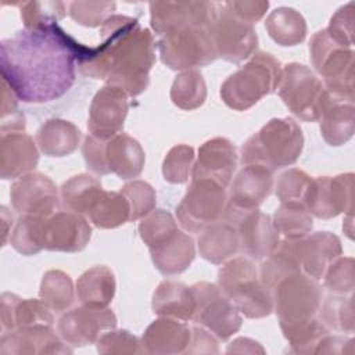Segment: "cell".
Segmentation results:
<instances>
[{"label": "cell", "mask_w": 355, "mask_h": 355, "mask_svg": "<svg viewBox=\"0 0 355 355\" xmlns=\"http://www.w3.org/2000/svg\"><path fill=\"white\" fill-rule=\"evenodd\" d=\"M89 47L58 25L22 29L0 43L1 80L24 103H47L64 96Z\"/></svg>", "instance_id": "obj_1"}, {"label": "cell", "mask_w": 355, "mask_h": 355, "mask_svg": "<svg viewBox=\"0 0 355 355\" xmlns=\"http://www.w3.org/2000/svg\"><path fill=\"white\" fill-rule=\"evenodd\" d=\"M155 62V42L136 18L114 14L100 26V43L78 64L82 75L103 79L128 96L141 94Z\"/></svg>", "instance_id": "obj_2"}, {"label": "cell", "mask_w": 355, "mask_h": 355, "mask_svg": "<svg viewBox=\"0 0 355 355\" xmlns=\"http://www.w3.org/2000/svg\"><path fill=\"white\" fill-rule=\"evenodd\" d=\"M47 216L22 215L17 220L11 234V247L22 255H36L43 250V227Z\"/></svg>", "instance_id": "obj_40"}, {"label": "cell", "mask_w": 355, "mask_h": 355, "mask_svg": "<svg viewBox=\"0 0 355 355\" xmlns=\"http://www.w3.org/2000/svg\"><path fill=\"white\" fill-rule=\"evenodd\" d=\"M276 90L295 116L306 122L319 121L327 92L322 80L306 65L290 62L282 67Z\"/></svg>", "instance_id": "obj_9"}, {"label": "cell", "mask_w": 355, "mask_h": 355, "mask_svg": "<svg viewBox=\"0 0 355 355\" xmlns=\"http://www.w3.org/2000/svg\"><path fill=\"white\" fill-rule=\"evenodd\" d=\"M272 222L280 236L288 240H298L308 236L313 227L312 215L304 202H282L275 211Z\"/></svg>", "instance_id": "obj_37"}, {"label": "cell", "mask_w": 355, "mask_h": 355, "mask_svg": "<svg viewBox=\"0 0 355 355\" xmlns=\"http://www.w3.org/2000/svg\"><path fill=\"white\" fill-rule=\"evenodd\" d=\"M39 297L54 312L68 309L75 297L72 279L60 269L47 270L40 283Z\"/></svg>", "instance_id": "obj_39"}, {"label": "cell", "mask_w": 355, "mask_h": 355, "mask_svg": "<svg viewBox=\"0 0 355 355\" xmlns=\"http://www.w3.org/2000/svg\"><path fill=\"white\" fill-rule=\"evenodd\" d=\"M354 173L318 176L311 180L304 196L308 212L319 219L336 218L340 214L352 215Z\"/></svg>", "instance_id": "obj_14"}, {"label": "cell", "mask_w": 355, "mask_h": 355, "mask_svg": "<svg viewBox=\"0 0 355 355\" xmlns=\"http://www.w3.org/2000/svg\"><path fill=\"white\" fill-rule=\"evenodd\" d=\"M211 36L216 57L233 64L247 60L258 47L254 25L237 17L225 3H219L211 25Z\"/></svg>", "instance_id": "obj_13"}, {"label": "cell", "mask_w": 355, "mask_h": 355, "mask_svg": "<svg viewBox=\"0 0 355 355\" xmlns=\"http://www.w3.org/2000/svg\"><path fill=\"white\" fill-rule=\"evenodd\" d=\"M225 4L240 18L250 24H255L259 21L269 8V1L261 0H250V1H225Z\"/></svg>", "instance_id": "obj_53"}, {"label": "cell", "mask_w": 355, "mask_h": 355, "mask_svg": "<svg viewBox=\"0 0 355 355\" xmlns=\"http://www.w3.org/2000/svg\"><path fill=\"white\" fill-rule=\"evenodd\" d=\"M282 65L270 53L258 51L229 75L220 86V98L232 110L245 111L277 89Z\"/></svg>", "instance_id": "obj_4"}, {"label": "cell", "mask_w": 355, "mask_h": 355, "mask_svg": "<svg viewBox=\"0 0 355 355\" xmlns=\"http://www.w3.org/2000/svg\"><path fill=\"white\" fill-rule=\"evenodd\" d=\"M19 14L25 29L39 31L58 25L67 14L62 1H24L19 4Z\"/></svg>", "instance_id": "obj_41"}, {"label": "cell", "mask_w": 355, "mask_h": 355, "mask_svg": "<svg viewBox=\"0 0 355 355\" xmlns=\"http://www.w3.org/2000/svg\"><path fill=\"white\" fill-rule=\"evenodd\" d=\"M324 287L333 293L340 295L352 294L355 286V275H354V258L352 257H338L336 258L324 275Z\"/></svg>", "instance_id": "obj_48"}, {"label": "cell", "mask_w": 355, "mask_h": 355, "mask_svg": "<svg viewBox=\"0 0 355 355\" xmlns=\"http://www.w3.org/2000/svg\"><path fill=\"white\" fill-rule=\"evenodd\" d=\"M82 133L76 125L65 119H49L36 132L39 150L47 157H67L72 154L80 141Z\"/></svg>", "instance_id": "obj_32"}, {"label": "cell", "mask_w": 355, "mask_h": 355, "mask_svg": "<svg viewBox=\"0 0 355 355\" xmlns=\"http://www.w3.org/2000/svg\"><path fill=\"white\" fill-rule=\"evenodd\" d=\"M272 297L273 311L283 333L316 318L322 304V290L318 280L305 273L280 280L272 288Z\"/></svg>", "instance_id": "obj_7"}, {"label": "cell", "mask_w": 355, "mask_h": 355, "mask_svg": "<svg viewBox=\"0 0 355 355\" xmlns=\"http://www.w3.org/2000/svg\"><path fill=\"white\" fill-rule=\"evenodd\" d=\"M354 100L340 98L327 93L319 121L322 137L329 146H343L354 136Z\"/></svg>", "instance_id": "obj_29"}, {"label": "cell", "mask_w": 355, "mask_h": 355, "mask_svg": "<svg viewBox=\"0 0 355 355\" xmlns=\"http://www.w3.org/2000/svg\"><path fill=\"white\" fill-rule=\"evenodd\" d=\"M237 166V151L234 144L226 137L207 140L198 148L194 161L191 179H208L227 187Z\"/></svg>", "instance_id": "obj_21"}, {"label": "cell", "mask_w": 355, "mask_h": 355, "mask_svg": "<svg viewBox=\"0 0 355 355\" xmlns=\"http://www.w3.org/2000/svg\"><path fill=\"white\" fill-rule=\"evenodd\" d=\"M273 171L261 165H243L236 175L227 204L237 209H257L272 193Z\"/></svg>", "instance_id": "obj_24"}, {"label": "cell", "mask_w": 355, "mask_h": 355, "mask_svg": "<svg viewBox=\"0 0 355 355\" xmlns=\"http://www.w3.org/2000/svg\"><path fill=\"white\" fill-rule=\"evenodd\" d=\"M1 222H3V245L7 243L8 237V225H12V215L8 212L7 207H1Z\"/></svg>", "instance_id": "obj_57"}, {"label": "cell", "mask_w": 355, "mask_h": 355, "mask_svg": "<svg viewBox=\"0 0 355 355\" xmlns=\"http://www.w3.org/2000/svg\"><path fill=\"white\" fill-rule=\"evenodd\" d=\"M86 215L98 229H115L129 222L130 207L121 191L103 190Z\"/></svg>", "instance_id": "obj_36"}, {"label": "cell", "mask_w": 355, "mask_h": 355, "mask_svg": "<svg viewBox=\"0 0 355 355\" xmlns=\"http://www.w3.org/2000/svg\"><path fill=\"white\" fill-rule=\"evenodd\" d=\"M227 354L237 352V354H265V349L261 347L259 343L247 337H239L233 340L226 349Z\"/></svg>", "instance_id": "obj_56"}, {"label": "cell", "mask_w": 355, "mask_h": 355, "mask_svg": "<svg viewBox=\"0 0 355 355\" xmlns=\"http://www.w3.org/2000/svg\"><path fill=\"white\" fill-rule=\"evenodd\" d=\"M130 207V222L144 218L155 208L157 194L153 186L144 180H130L121 189Z\"/></svg>", "instance_id": "obj_45"}, {"label": "cell", "mask_w": 355, "mask_h": 355, "mask_svg": "<svg viewBox=\"0 0 355 355\" xmlns=\"http://www.w3.org/2000/svg\"><path fill=\"white\" fill-rule=\"evenodd\" d=\"M115 276L104 265H97L80 275L76 282V295L82 305L108 308L115 295Z\"/></svg>", "instance_id": "obj_33"}, {"label": "cell", "mask_w": 355, "mask_h": 355, "mask_svg": "<svg viewBox=\"0 0 355 355\" xmlns=\"http://www.w3.org/2000/svg\"><path fill=\"white\" fill-rule=\"evenodd\" d=\"M347 347L354 348V340L352 338L326 334L320 340L315 354H351L349 349H347Z\"/></svg>", "instance_id": "obj_55"}, {"label": "cell", "mask_w": 355, "mask_h": 355, "mask_svg": "<svg viewBox=\"0 0 355 355\" xmlns=\"http://www.w3.org/2000/svg\"><path fill=\"white\" fill-rule=\"evenodd\" d=\"M191 341V329L179 319L161 316L144 330L141 344L148 354H184Z\"/></svg>", "instance_id": "obj_27"}, {"label": "cell", "mask_w": 355, "mask_h": 355, "mask_svg": "<svg viewBox=\"0 0 355 355\" xmlns=\"http://www.w3.org/2000/svg\"><path fill=\"white\" fill-rule=\"evenodd\" d=\"M179 229L173 215L165 209H154L139 223V234L147 247L154 245L165 236Z\"/></svg>", "instance_id": "obj_47"}, {"label": "cell", "mask_w": 355, "mask_h": 355, "mask_svg": "<svg viewBox=\"0 0 355 355\" xmlns=\"http://www.w3.org/2000/svg\"><path fill=\"white\" fill-rule=\"evenodd\" d=\"M97 344L100 354H143L146 352L141 341L128 330H108L104 333Z\"/></svg>", "instance_id": "obj_50"}, {"label": "cell", "mask_w": 355, "mask_h": 355, "mask_svg": "<svg viewBox=\"0 0 355 355\" xmlns=\"http://www.w3.org/2000/svg\"><path fill=\"white\" fill-rule=\"evenodd\" d=\"M39 162V151L33 139L24 130L1 132L0 137V176L18 179L31 173Z\"/></svg>", "instance_id": "obj_23"}, {"label": "cell", "mask_w": 355, "mask_h": 355, "mask_svg": "<svg viewBox=\"0 0 355 355\" xmlns=\"http://www.w3.org/2000/svg\"><path fill=\"white\" fill-rule=\"evenodd\" d=\"M294 250L302 273L320 280L329 265L341 255L340 239L330 232H315L294 240Z\"/></svg>", "instance_id": "obj_22"}, {"label": "cell", "mask_w": 355, "mask_h": 355, "mask_svg": "<svg viewBox=\"0 0 355 355\" xmlns=\"http://www.w3.org/2000/svg\"><path fill=\"white\" fill-rule=\"evenodd\" d=\"M207 98V85L204 76L197 69L183 71L172 82L171 100L186 111L200 108Z\"/></svg>", "instance_id": "obj_38"}, {"label": "cell", "mask_w": 355, "mask_h": 355, "mask_svg": "<svg viewBox=\"0 0 355 355\" xmlns=\"http://www.w3.org/2000/svg\"><path fill=\"white\" fill-rule=\"evenodd\" d=\"M329 334V329L319 318L300 324L283 333L290 344V351L295 354H315L320 340Z\"/></svg>", "instance_id": "obj_44"}, {"label": "cell", "mask_w": 355, "mask_h": 355, "mask_svg": "<svg viewBox=\"0 0 355 355\" xmlns=\"http://www.w3.org/2000/svg\"><path fill=\"white\" fill-rule=\"evenodd\" d=\"M116 326V316L110 308L76 306L57 322V333L71 347H86L98 341L105 330Z\"/></svg>", "instance_id": "obj_16"}, {"label": "cell", "mask_w": 355, "mask_h": 355, "mask_svg": "<svg viewBox=\"0 0 355 355\" xmlns=\"http://www.w3.org/2000/svg\"><path fill=\"white\" fill-rule=\"evenodd\" d=\"M309 55L323 86L331 96L354 100V50L340 43L327 29L309 40Z\"/></svg>", "instance_id": "obj_6"}, {"label": "cell", "mask_w": 355, "mask_h": 355, "mask_svg": "<svg viewBox=\"0 0 355 355\" xmlns=\"http://www.w3.org/2000/svg\"><path fill=\"white\" fill-rule=\"evenodd\" d=\"M1 355L72 354L68 344L55 334L53 326L39 324L4 330L0 338Z\"/></svg>", "instance_id": "obj_19"}, {"label": "cell", "mask_w": 355, "mask_h": 355, "mask_svg": "<svg viewBox=\"0 0 355 355\" xmlns=\"http://www.w3.org/2000/svg\"><path fill=\"white\" fill-rule=\"evenodd\" d=\"M222 219L237 229L240 252L254 261L269 257L280 243V234L272 222V216L258 208L244 211L227 204Z\"/></svg>", "instance_id": "obj_12"}, {"label": "cell", "mask_w": 355, "mask_h": 355, "mask_svg": "<svg viewBox=\"0 0 355 355\" xmlns=\"http://www.w3.org/2000/svg\"><path fill=\"white\" fill-rule=\"evenodd\" d=\"M191 290L196 300V311L191 319L194 323L222 341L229 340L241 329V313L216 284L200 282L193 284Z\"/></svg>", "instance_id": "obj_11"}, {"label": "cell", "mask_w": 355, "mask_h": 355, "mask_svg": "<svg viewBox=\"0 0 355 355\" xmlns=\"http://www.w3.org/2000/svg\"><path fill=\"white\" fill-rule=\"evenodd\" d=\"M304 148V135L293 118H273L241 147L243 165H261L270 171L297 162Z\"/></svg>", "instance_id": "obj_3"}, {"label": "cell", "mask_w": 355, "mask_h": 355, "mask_svg": "<svg viewBox=\"0 0 355 355\" xmlns=\"http://www.w3.org/2000/svg\"><path fill=\"white\" fill-rule=\"evenodd\" d=\"M218 7L215 1H153L150 25L158 36L186 28L211 26Z\"/></svg>", "instance_id": "obj_15"}, {"label": "cell", "mask_w": 355, "mask_h": 355, "mask_svg": "<svg viewBox=\"0 0 355 355\" xmlns=\"http://www.w3.org/2000/svg\"><path fill=\"white\" fill-rule=\"evenodd\" d=\"M153 312L158 316L173 318L183 322L191 320L196 300L191 287L173 280H164L153 293Z\"/></svg>", "instance_id": "obj_30"}, {"label": "cell", "mask_w": 355, "mask_h": 355, "mask_svg": "<svg viewBox=\"0 0 355 355\" xmlns=\"http://www.w3.org/2000/svg\"><path fill=\"white\" fill-rule=\"evenodd\" d=\"M104 162L108 173L129 180L141 173L146 154L136 139L128 133H118L104 141Z\"/></svg>", "instance_id": "obj_26"}, {"label": "cell", "mask_w": 355, "mask_h": 355, "mask_svg": "<svg viewBox=\"0 0 355 355\" xmlns=\"http://www.w3.org/2000/svg\"><path fill=\"white\" fill-rule=\"evenodd\" d=\"M129 111L128 94L121 87L105 85L100 89L90 104L87 130L92 136L108 140L121 133Z\"/></svg>", "instance_id": "obj_18"}, {"label": "cell", "mask_w": 355, "mask_h": 355, "mask_svg": "<svg viewBox=\"0 0 355 355\" xmlns=\"http://www.w3.org/2000/svg\"><path fill=\"white\" fill-rule=\"evenodd\" d=\"M320 320L327 329H333L341 333L354 331V301L352 294L349 297L333 294L327 297L319 308Z\"/></svg>", "instance_id": "obj_42"}, {"label": "cell", "mask_w": 355, "mask_h": 355, "mask_svg": "<svg viewBox=\"0 0 355 355\" xmlns=\"http://www.w3.org/2000/svg\"><path fill=\"white\" fill-rule=\"evenodd\" d=\"M155 269L164 276L183 273L194 261L196 244L191 236L180 229L173 230L162 240L148 247Z\"/></svg>", "instance_id": "obj_25"}, {"label": "cell", "mask_w": 355, "mask_h": 355, "mask_svg": "<svg viewBox=\"0 0 355 355\" xmlns=\"http://www.w3.org/2000/svg\"><path fill=\"white\" fill-rule=\"evenodd\" d=\"M354 1L340 7L330 18L329 26L326 28L331 36L347 47L354 46V18H355Z\"/></svg>", "instance_id": "obj_51"}, {"label": "cell", "mask_w": 355, "mask_h": 355, "mask_svg": "<svg viewBox=\"0 0 355 355\" xmlns=\"http://www.w3.org/2000/svg\"><path fill=\"white\" fill-rule=\"evenodd\" d=\"M197 247L201 258L214 265H222L240 251L237 229L220 219L200 233Z\"/></svg>", "instance_id": "obj_31"}, {"label": "cell", "mask_w": 355, "mask_h": 355, "mask_svg": "<svg viewBox=\"0 0 355 355\" xmlns=\"http://www.w3.org/2000/svg\"><path fill=\"white\" fill-rule=\"evenodd\" d=\"M226 187L208 179H191L190 186L176 207V218L190 233L204 229L223 218L227 207Z\"/></svg>", "instance_id": "obj_10"}, {"label": "cell", "mask_w": 355, "mask_h": 355, "mask_svg": "<svg viewBox=\"0 0 355 355\" xmlns=\"http://www.w3.org/2000/svg\"><path fill=\"white\" fill-rule=\"evenodd\" d=\"M10 198L12 208L21 215L50 216L60 205L55 183L39 172L18 178L11 184Z\"/></svg>", "instance_id": "obj_17"}, {"label": "cell", "mask_w": 355, "mask_h": 355, "mask_svg": "<svg viewBox=\"0 0 355 355\" xmlns=\"http://www.w3.org/2000/svg\"><path fill=\"white\" fill-rule=\"evenodd\" d=\"M218 351L216 337L211 331L202 326L191 329V341L184 354H216Z\"/></svg>", "instance_id": "obj_54"}, {"label": "cell", "mask_w": 355, "mask_h": 355, "mask_svg": "<svg viewBox=\"0 0 355 355\" xmlns=\"http://www.w3.org/2000/svg\"><path fill=\"white\" fill-rule=\"evenodd\" d=\"M218 287L248 319H259L273 312L272 291L259 280L254 259H227L218 272Z\"/></svg>", "instance_id": "obj_5"}, {"label": "cell", "mask_w": 355, "mask_h": 355, "mask_svg": "<svg viewBox=\"0 0 355 355\" xmlns=\"http://www.w3.org/2000/svg\"><path fill=\"white\" fill-rule=\"evenodd\" d=\"M158 53L161 62L173 71H190L207 67L216 57L211 26H194L168 32L159 36Z\"/></svg>", "instance_id": "obj_8"}, {"label": "cell", "mask_w": 355, "mask_h": 355, "mask_svg": "<svg viewBox=\"0 0 355 355\" xmlns=\"http://www.w3.org/2000/svg\"><path fill=\"white\" fill-rule=\"evenodd\" d=\"M196 161L194 148L187 144L173 146L164 158L162 176L166 182L182 184L191 176L193 165Z\"/></svg>", "instance_id": "obj_43"}, {"label": "cell", "mask_w": 355, "mask_h": 355, "mask_svg": "<svg viewBox=\"0 0 355 355\" xmlns=\"http://www.w3.org/2000/svg\"><path fill=\"white\" fill-rule=\"evenodd\" d=\"M103 191L101 182L92 175H75L62 183L60 190L61 205L65 211L75 214H87L100 193Z\"/></svg>", "instance_id": "obj_35"}, {"label": "cell", "mask_w": 355, "mask_h": 355, "mask_svg": "<svg viewBox=\"0 0 355 355\" xmlns=\"http://www.w3.org/2000/svg\"><path fill=\"white\" fill-rule=\"evenodd\" d=\"M92 237V226L80 215L71 211L55 212L46 218L43 227V250L79 252Z\"/></svg>", "instance_id": "obj_20"}, {"label": "cell", "mask_w": 355, "mask_h": 355, "mask_svg": "<svg viewBox=\"0 0 355 355\" xmlns=\"http://www.w3.org/2000/svg\"><path fill=\"white\" fill-rule=\"evenodd\" d=\"M269 36L280 46H297L306 37V22L301 12L293 7H277L265 19Z\"/></svg>", "instance_id": "obj_34"}, {"label": "cell", "mask_w": 355, "mask_h": 355, "mask_svg": "<svg viewBox=\"0 0 355 355\" xmlns=\"http://www.w3.org/2000/svg\"><path fill=\"white\" fill-rule=\"evenodd\" d=\"M104 141L105 140L87 135L82 146V153H83L86 166L98 176L108 175V171L104 162Z\"/></svg>", "instance_id": "obj_52"}, {"label": "cell", "mask_w": 355, "mask_h": 355, "mask_svg": "<svg viewBox=\"0 0 355 355\" xmlns=\"http://www.w3.org/2000/svg\"><path fill=\"white\" fill-rule=\"evenodd\" d=\"M114 1H72L68 4L69 17L87 28L101 26L115 11Z\"/></svg>", "instance_id": "obj_46"}, {"label": "cell", "mask_w": 355, "mask_h": 355, "mask_svg": "<svg viewBox=\"0 0 355 355\" xmlns=\"http://www.w3.org/2000/svg\"><path fill=\"white\" fill-rule=\"evenodd\" d=\"M0 315L3 331L18 327L54 324L53 312L42 300L19 298L12 293L1 294Z\"/></svg>", "instance_id": "obj_28"}, {"label": "cell", "mask_w": 355, "mask_h": 355, "mask_svg": "<svg viewBox=\"0 0 355 355\" xmlns=\"http://www.w3.org/2000/svg\"><path fill=\"white\" fill-rule=\"evenodd\" d=\"M312 178L298 168L284 171L276 182V196L280 202H304V196Z\"/></svg>", "instance_id": "obj_49"}]
</instances>
